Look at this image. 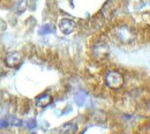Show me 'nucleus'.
<instances>
[{"label":"nucleus","instance_id":"f257e3e1","mask_svg":"<svg viewBox=\"0 0 150 134\" xmlns=\"http://www.w3.org/2000/svg\"><path fill=\"white\" fill-rule=\"evenodd\" d=\"M113 36L117 40H119L122 44H129L135 38V31L132 29L129 26L121 24L117 26L113 29Z\"/></svg>","mask_w":150,"mask_h":134},{"label":"nucleus","instance_id":"f03ea898","mask_svg":"<svg viewBox=\"0 0 150 134\" xmlns=\"http://www.w3.org/2000/svg\"><path fill=\"white\" fill-rule=\"evenodd\" d=\"M124 77L121 73H119L118 71H110L106 75H105V84L108 88L117 90L119 88H121L124 86Z\"/></svg>","mask_w":150,"mask_h":134},{"label":"nucleus","instance_id":"7ed1b4c3","mask_svg":"<svg viewBox=\"0 0 150 134\" xmlns=\"http://www.w3.org/2000/svg\"><path fill=\"white\" fill-rule=\"evenodd\" d=\"M110 55V49L105 42H96L93 46V56L97 60H104L109 57Z\"/></svg>","mask_w":150,"mask_h":134},{"label":"nucleus","instance_id":"20e7f679","mask_svg":"<svg viewBox=\"0 0 150 134\" xmlns=\"http://www.w3.org/2000/svg\"><path fill=\"white\" fill-rule=\"evenodd\" d=\"M22 60H23L22 55L18 51H13V52L7 53V56L4 59V64L8 68H16L22 64Z\"/></svg>","mask_w":150,"mask_h":134},{"label":"nucleus","instance_id":"39448f33","mask_svg":"<svg viewBox=\"0 0 150 134\" xmlns=\"http://www.w3.org/2000/svg\"><path fill=\"white\" fill-rule=\"evenodd\" d=\"M75 22L69 19H62L59 22V29L62 34L69 35L75 30Z\"/></svg>","mask_w":150,"mask_h":134},{"label":"nucleus","instance_id":"423d86ee","mask_svg":"<svg viewBox=\"0 0 150 134\" xmlns=\"http://www.w3.org/2000/svg\"><path fill=\"white\" fill-rule=\"evenodd\" d=\"M52 103V96L50 94H42L36 98V105L38 108H46Z\"/></svg>","mask_w":150,"mask_h":134},{"label":"nucleus","instance_id":"0eeeda50","mask_svg":"<svg viewBox=\"0 0 150 134\" xmlns=\"http://www.w3.org/2000/svg\"><path fill=\"white\" fill-rule=\"evenodd\" d=\"M76 130H77V127L75 126L74 124L67 123V124H65V125L61 127L60 134H75L76 133Z\"/></svg>","mask_w":150,"mask_h":134},{"label":"nucleus","instance_id":"6e6552de","mask_svg":"<svg viewBox=\"0 0 150 134\" xmlns=\"http://www.w3.org/2000/svg\"><path fill=\"white\" fill-rule=\"evenodd\" d=\"M53 31H54V29H53V27H52L51 24H45V26H43V27L39 29V34H40V35L51 34V33H53Z\"/></svg>","mask_w":150,"mask_h":134},{"label":"nucleus","instance_id":"1a4fd4ad","mask_svg":"<svg viewBox=\"0 0 150 134\" xmlns=\"http://www.w3.org/2000/svg\"><path fill=\"white\" fill-rule=\"evenodd\" d=\"M9 124H8V121L7 120H5V119H1L0 120V128H5V127H7Z\"/></svg>","mask_w":150,"mask_h":134},{"label":"nucleus","instance_id":"9d476101","mask_svg":"<svg viewBox=\"0 0 150 134\" xmlns=\"http://www.w3.org/2000/svg\"><path fill=\"white\" fill-rule=\"evenodd\" d=\"M5 74V69H4V62L0 61V77H2Z\"/></svg>","mask_w":150,"mask_h":134}]
</instances>
